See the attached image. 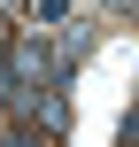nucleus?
<instances>
[{
    "label": "nucleus",
    "instance_id": "obj_1",
    "mask_svg": "<svg viewBox=\"0 0 139 147\" xmlns=\"http://www.w3.org/2000/svg\"><path fill=\"white\" fill-rule=\"evenodd\" d=\"M8 47H15V39H8V23H0V62H8Z\"/></svg>",
    "mask_w": 139,
    "mask_h": 147
}]
</instances>
